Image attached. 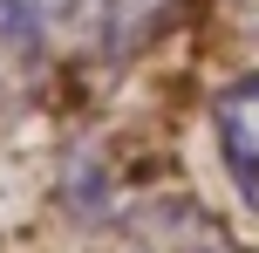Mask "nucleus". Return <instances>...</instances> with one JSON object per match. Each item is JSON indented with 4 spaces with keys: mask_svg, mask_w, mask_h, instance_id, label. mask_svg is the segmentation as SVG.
Returning a JSON list of instances; mask_svg holds the SVG:
<instances>
[{
    "mask_svg": "<svg viewBox=\"0 0 259 253\" xmlns=\"http://www.w3.org/2000/svg\"><path fill=\"white\" fill-rule=\"evenodd\" d=\"M55 34L82 55V62H130L143 55L170 21H178V0H55L48 7Z\"/></svg>",
    "mask_w": 259,
    "mask_h": 253,
    "instance_id": "obj_1",
    "label": "nucleus"
},
{
    "mask_svg": "<svg viewBox=\"0 0 259 253\" xmlns=\"http://www.w3.org/2000/svg\"><path fill=\"white\" fill-rule=\"evenodd\" d=\"M123 246L130 253H239L232 233L184 192H164V199H143L137 212H123Z\"/></svg>",
    "mask_w": 259,
    "mask_h": 253,
    "instance_id": "obj_2",
    "label": "nucleus"
},
{
    "mask_svg": "<svg viewBox=\"0 0 259 253\" xmlns=\"http://www.w3.org/2000/svg\"><path fill=\"white\" fill-rule=\"evenodd\" d=\"M211 137H219V158H225V171H232L239 199L259 212V76H239V82L219 89Z\"/></svg>",
    "mask_w": 259,
    "mask_h": 253,
    "instance_id": "obj_3",
    "label": "nucleus"
},
{
    "mask_svg": "<svg viewBox=\"0 0 259 253\" xmlns=\"http://www.w3.org/2000/svg\"><path fill=\"white\" fill-rule=\"evenodd\" d=\"M48 55V7L41 0H0V89L27 82Z\"/></svg>",
    "mask_w": 259,
    "mask_h": 253,
    "instance_id": "obj_4",
    "label": "nucleus"
}]
</instances>
